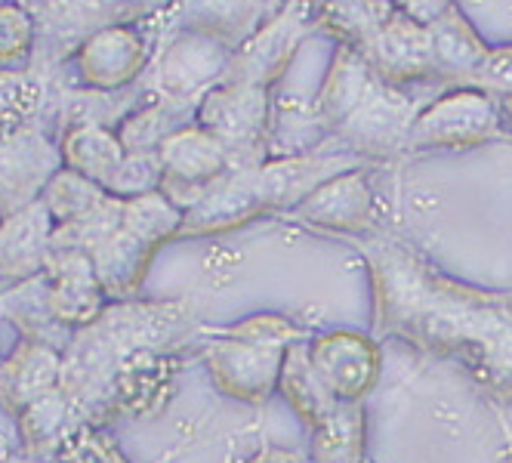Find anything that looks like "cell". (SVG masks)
<instances>
[{"mask_svg": "<svg viewBox=\"0 0 512 463\" xmlns=\"http://www.w3.org/2000/svg\"><path fill=\"white\" fill-rule=\"evenodd\" d=\"M371 269L380 334L469 371L494 402H512V294L482 291L438 272L389 232L358 238Z\"/></svg>", "mask_w": 512, "mask_h": 463, "instance_id": "1", "label": "cell"}, {"mask_svg": "<svg viewBox=\"0 0 512 463\" xmlns=\"http://www.w3.org/2000/svg\"><path fill=\"white\" fill-rule=\"evenodd\" d=\"M198 328V309L173 303H108L93 325L71 334L62 352V393L75 405L84 426L93 423L118 371L145 352L182 349Z\"/></svg>", "mask_w": 512, "mask_h": 463, "instance_id": "2", "label": "cell"}, {"mask_svg": "<svg viewBox=\"0 0 512 463\" xmlns=\"http://www.w3.org/2000/svg\"><path fill=\"white\" fill-rule=\"evenodd\" d=\"M303 340H312V334L297 322L275 312H260L216 328L201 343V359L223 396L263 405L278 389L287 349Z\"/></svg>", "mask_w": 512, "mask_h": 463, "instance_id": "3", "label": "cell"}, {"mask_svg": "<svg viewBox=\"0 0 512 463\" xmlns=\"http://www.w3.org/2000/svg\"><path fill=\"white\" fill-rule=\"evenodd\" d=\"M269 90L250 84H216L198 105V127L216 136L232 167H260L269 149Z\"/></svg>", "mask_w": 512, "mask_h": 463, "instance_id": "4", "label": "cell"}, {"mask_svg": "<svg viewBox=\"0 0 512 463\" xmlns=\"http://www.w3.org/2000/svg\"><path fill=\"white\" fill-rule=\"evenodd\" d=\"M497 136V102L494 96L460 87L432 99L417 115L408 139V152L426 149H466Z\"/></svg>", "mask_w": 512, "mask_h": 463, "instance_id": "5", "label": "cell"}, {"mask_svg": "<svg viewBox=\"0 0 512 463\" xmlns=\"http://www.w3.org/2000/svg\"><path fill=\"white\" fill-rule=\"evenodd\" d=\"M229 44L213 38L207 31H182L179 38L167 44L158 62L155 90L161 99L182 105V109H198L201 99L223 84L229 71Z\"/></svg>", "mask_w": 512, "mask_h": 463, "instance_id": "6", "label": "cell"}, {"mask_svg": "<svg viewBox=\"0 0 512 463\" xmlns=\"http://www.w3.org/2000/svg\"><path fill=\"white\" fill-rule=\"evenodd\" d=\"M158 158L164 167L161 192L182 213L192 210L219 176L232 170V155L226 152V146L198 124H186L170 133L158 149Z\"/></svg>", "mask_w": 512, "mask_h": 463, "instance_id": "7", "label": "cell"}, {"mask_svg": "<svg viewBox=\"0 0 512 463\" xmlns=\"http://www.w3.org/2000/svg\"><path fill=\"white\" fill-rule=\"evenodd\" d=\"M62 167V149L53 146L38 124L0 133V213L4 220L41 201L44 189Z\"/></svg>", "mask_w": 512, "mask_h": 463, "instance_id": "8", "label": "cell"}, {"mask_svg": "<svg viewBox=\"0 0 512 463\" xmlns=\"http://www.w3.org/2000/svg\"><path fill=\"white\" fill-rule=\"evenodd\" d=\"M417 115L420 112L414 109L411 96H405L398 87L380 84L374 96L355 115H349L334 133L340 146L358 158H392L398 152H408V139Z\"/></svg>", "mask_w": 512, "mask_h": 463, "instance_id": "9", "label": "cell"}, {"mask_svg": "<svg viewBox=\"0 0 512 463\" xmlns=\"http://www.w3.org/2000/svg\"><path fill=\"white\" fill-rule=\"evenodd\" d=\"M309 362L318 380L343 402H364L380 380L383 355L361 331H327L309 340Z\"/></svg>", "mask_w": 512, "mask_h": 463, "instance_id": "10", "label": "cell"}, {"mask_svg": "<svg viewBox=\"0 0 512 463\" xmlns=\"http://www.w3.org/2000/svg\"><path fill=\"white\" fill-rule=\"evenodd\" d=\"M358 167L361 158L346 149L343 152L315 149L306 155L266 158L256 167V186H260L266 210H297L318 186Z\"/></svg>", "mask_w": 512, "mask_h": 463, "instance_id": "11", "label": "cell"}, {"mask_svg": "<svg viewBox=\"0 0 512 463\" xmlns=\"http://www.w3.org/2000/svg\"><path fill=\"white\" fill-rule=\"evenodd\" d=\"M306 28H309L306 4H294L290 10H284L266 28L253 31L250 38L235 50L223 81L269 90V84L278 81L287 62L294 59L300 41L306 38Z\"/></svg>", "mask_w": 512, "mask_h": 463, "instance_id": "12", "label": "cell"}, {"mask_svg": "<svg viewBox=\"0 0 512 463\" xmlns=\"http://www.w3.org/2000/svg\"><path fill=\"white\" fill-rule=\"evenodd\" d=\"M47 306L59 325L81 331L93 325L108 309V297L96 278L93 260L84 251H62L53 247L47 257Z\"/></svg>", "mask_w": 512, "mask_h": 463, "instance_id": "13", "label": "cell"}, {"mask_svg": "<svg viewBox=\"0 0 512 463\" xmlns=\"http://www.w3.org/2000/svg\"><path fill=\"white\" fill-rule=\"evenodd\" d=\"M266 204L256 186V167H232L204 192V198L186 210L179 238H204V235H223L241 229L263 217Z\"/></svg>", "mask_w": 512, "mask_h": 463, "instance_id": "14", "label": "cell"}, {"mask_svg": "<svg viewBox=\"0 0 512 463\" xmlns=\"http://www.w3.org/2000/svg\"><path fill=\"white\" fill-rule=\"evenodd\" d=\"M294 217L312 229L340 232V235H371L380 229L377 201L364 180L361 167L340 173L334 180L318 186L297 210Z\"/></svg>", "mask_w": 512, "mask_h": 463, "instance_id": "15", "label": "cell"}, {"mask_svg": "<svg viewBox=\"0 0 512 463\" xmlns=\"http://www.w3.org/2000/svg\"><path fill=\"white\" fill-rule=\"evenodd\" d=\"M62 386V352L56 346L25 340L0 359V411L19 420L31 405L44 402Z\"/></svg>", "mask_w": 512, "mask_h": 463, "instance_id": "16", "label": "cell"}, {"mask_svg": "<svg viewBox=\"0 0 512 463\" xmlns=\"http://www.w3.org/2000/svg\"><path fill=\"white\" fill-rule=\"evenodd\" d=\"M53 217L44 201L0 223V291L41 278L53 251Z\"/></svg>", "mask_w": 512, "mask_h": 463, "instance_id": "17", "label": "cell"}, {"mask_svg": "<svg viewBox=\"0 0 512 463\" xmlns=\"http://www.w3.org/2000/svg\"><path fill=\"white\" fill-rule=\"evenodd\" d=\"M371 59L377 78L389 87L414 84L438 75L435 59H432V41L429 28L414 22L408 13H395L386 28L374 38V44L364 50Z\"/></svg>", "mask_w": 512, "mask_h": 463, "instance_id": "18", "label": "cell"}, {"mask_svg": "<svg viewBox=\"0 0 512 463\" xmlns=\"http://www.w3.org/2000/svg\"><path fill=\"white\" fill-rule=\"evenodd\" d=\"M145 68V41L121 25L93 31L78 53V71L90 90L115 93L139 78Z\"/></svg>", "mask_w": 512, "mask_h": 463, "instance_id": "19", "label": "cell"}, {"mask_svg": "<svg viewBox=\"0 0 512 463\" xmlns=\"http://www.w3.org/2000/svg\"><path fill=\"white\" fill-rule=\"evenodd\" d=\"M380 84L383 81L377 78L371 59L361 50L343 44L337 50L331 71H327L324 84H321V93L315 96L318 115L327 124V130H337L349 115H355L361 105L374 96V90Z\"/></svg>", "mask_w": 512, "mask_h": 463, "instance_id": "20", "label": "cell"}, {"mask_svg": "<svg viewBox=\"0 0 512 463\" xmlns=\"http://www.w3.org/2000/svg\"><path fill=\"white\" fill-rule=\"evenodd\" d=\"M158 254V247L145 244L142 238L130 235L127 229H118L112 238H105L90 254L96 278L108 303H130L136 300L139 288L145 284L149 266Z\"/></svg>", "mask_w": 512, "mask_h": 463, "instance_id": "21", "label": "cell"}, {"mask_svg": "<svg viewBox=\"0 0 512 463\" xmlns=\"http://www.w3.org/2000/svg\"><path fill=\"white\" fill-rule=\"evenodd\" d=\"M81 426L84 423H81L75 405H71V399L62 393V389H56L53 396H47L38 405H31L16 420V433H19V445L25 454H31L41 463H53Z\"/></svg>", "mask_w": 512, "mask_h": 463, "instance_id": "22", "label": "cell"}, {"mask_svg": "<svg viewBox=\"0 0 512 463\" xmlns=\"http://www.w3.org/2000/svg\"><path fill=\"white\" fill-rule=\"evenodd\" d=\"M312 433V463H368V411L364 402H337Z\"/></svg>", "mask_w": 512, "mask_h": 463, "instance_id": "23", "label": "cell"}, {"mask_svg": "<svg viewBox=\"0 0 512 463\" xmlns=\"http://www.w3.org/2000/svg\"><path fill=\"white\" fill-rule=\"evenodd\" d=\"M0 318L10 322L19 331V337L56 346L59 352H65L71 334H75L53 318V312L47 306V278L44 275L31 278L25 284H16V288L0 291Z\"/></svg>", "mask_w": 512, "mask_h": 463, "instance_id": "24", "label": "cell"}, {"mask_svg": "<svg viewBox=\"0 0 512 463\" xmlns=\"http://www.w3.org/2000/svg\"><path fill=\"white\" fill-rule=\"evenodd\" d=\"M62 161L68 170H75L96 186L108 189V183L115 180L118 167L127 158V149L118 136V130L102 127V124H84V127H71L62 136Z\"/></svg>", "mask_w": 512, "mask_h": 463, "instance_id": "25", "label": "cell"}, {"mask_svg": "<svg viewBox=\"0 0 512 463\" xmlns=\"http://www.w3.org/2000/svg\"><path fill=\"white\" fill-rule=\"evenodd\" d=\"M429 41H432V59L438 75L463 78V81H469L491 53L479 34L472 31V25L454 10H448L442 19H435L429 25Z\"/></svg>", "mask_w": 512, "mask_h": 463, "instance_id": "26", "label": "cell"}, {"mask_svg": "<svg viewBox=\"0 0 512 463\" xmlns=\"http://www.w3.org/2000/svg\"><path fill=\"white\" fill-rule=\"evenodd\" d=\"M395 16L392 0H324L321 19L331 25L343 44L355 50H368L377 34L386 28V22Z\"/></svg>", "mask_w": 512, "mask_h": 463, "instance_id": "27", "label": "cell"}, {"mask_svg": "<svg viewBox=\"0 0 512 463\" xmlns=\"http://www.w3.org/2000/svg\"><path fill=\"white\" fill-rule=\"evenodd\" d=\"M182 213L161 189L149 192V195H139V198H127L124 201V220L121 229H127L130 235L142 238L145 244L161 247L173 238H179L182 232Z\"/></svg>", "mask_w": 512, "mask_h": 463, "instance_id": "28", "label": "cell"}, {"mask_svg": "<svg viewBox=\"0 0 512 463\" xmlns=\"http://www.w3.org/2000/svg\"><path fill=\"white\" fill-rule=\"evenodd\" d=\"M182 13L195 31H207L219 41L250 38L256 19V0H182Z\"/></svg>", "mask_w": 512, "mask_h": 463, "instance_id": "29", "label": "cell"}, {"mask_svg": "<svg viewBox=\"0 0 512 463\" xmlns=\"http://www.w3.org/2000/svg\"><path fill=\"white\" fill-rule=\"evenodd\" d=\"M186 112L182 105H173L161 96H155L145 109H133L121 124L118 136L124 142V149L130 155H145L158 152L164 146V139L179 130V115Z\"/></svg>", "mask_w": 512, "mask_h": 463, "instance_id": "30", "label": "cell"}, {"mask_svg": "<svg viewBox=\"0 0 512 463\" xmlns=\"http://www.w3.org/2000/svg\"><path fill=\"white\" fill-rule=\"evenodd\" d=\"M105 198H108V192L102 186H96L93 180H87V176L68 170V167H62L53 176L50 186L41 195V201L47 204L50 217H53V226H65V223H75V220L87 217V213L96 210Z\"/></svg>", "mask_w": 512, "mask_h": 463, "instance_id": "31", "label": "cell"}, {"mask_svg": "<svg viewBox=\"0 0 512 463\" xmlns=\"http://www.w3.org/2000/svg\"><path fill=\"white\" fill-rule=\"evenodd\" d=\"M121 220H124V201L108 195L96 210L87 213V217H81L75 223H65V226H56L53 229V247L93 254L105 238H112L121 229Z\"/></svg>", "mask_w": 512, "mask_h": 463, "instance_id": "32", "label": "cell"}, {"mask_svg": "<svg viewBox=\"0 0 512 463\" xmlns=\"http://www.w3.org/2000/svg\"><path fill=\"white\" fill-rule=\"evenodd\" d=\"M44 102V84L31 71H0V133L34 124Z\"/></svg>", "mask_w": 512, "mask_h": 463, "instance_id": "33", "label": "cell"}, {"mask_svg": "<svg viewBox=\"0 0 512 463\" xmlns=\"http://www.w3.org/2000/svg\"><path fill=\"white\" fill-rule=\"evenodd\" d=\"M161 180H164V167H161L158 152H145V155H130L127 152L124 164L118 167L115 180L108 183L105 192L121 198V201H127V198H139V195L158 192Z\"/></svg>", "mask_w": 512, "mask_h": 463, "instance_id": "34", "label": "cell"}, {"mask_svg": "<svg viewBox=\"0 0 512 463\" xmlns=\"http://www.w3.org/2000/svg\"><path fill=\"white\" fill-rule=\"evenodd\" d=\"M34 47V19L19 4H0V65L25 62Z\"/></svg>", "mask_w": 512, "mask_h": 463, "instance_id": "35", "label": "cell"}, {"mask_svg": "<svg viewBox=\"0 0 512 463\" xmlns=\"http://www.w3.org/2000/svg\"><path fill=\"white\" fill-rule=\"evenodd\" d=\"M53 463H127V460L102 433H96L93 426H81Z\"/></svg>", "mask_w": 512, "mask_h": 463, "instance_id": "36", "label": "cell"}, {"mask_svg": "<svg viewBox=\"0 0 512 463\" xmlns=\"http://www.w3.org/2000/svg\"><path fill=\"white\" fill-rule=\"evenodd\" d=\"M469 87L482 90L488 96H512V47L491 50L488 59L479 65V71L469 78Z\"/></svg>", "mask_w": 512, "mask_h": 463, "instance_id": "37", "label": "cell"}, {"mask_svg": "<svg viewBox=\"0 0 512 463\" xmlns=\"http://www.w3.org/2000/svg\"><path fill=\"white\" fill-rule=\"evenodd\" d=\"M451 10V0H401V13H408L420 25H432Z\"/></svg>", "mask_w": 512, "mask_h": 463, "instance_id": "38", "label": "cell"}, {"mask_svg": "<svg viewBox=\"0 0 512 463\" xmlns=\"http://www.w3.org/2000/svg\"><path fill=\"white\" fill-rule=\"evenodd\" d=\"M250 463H312L309 454H300V451H284V448H269L263 454H256Z\"/></svg>", "mask_w": 512, "mask_h": 463, "instance_id": "39", "label": "cell"}, {"mask_svg": "<svg viewBox=\"0 0 512 463\" xmlns=\"http://www.w3.org/2000/svg\"><path fill=\"white\" fill-rule=\"evenodd\" d=\"M0 463H41V460H34L31 454L22 451V445H16L13 451H0Z\"/></svg>", "mask_w": 512, "mask_h": 463, "instance_id": "40", "label": "cell"}, {"mask_svg": "<svg viewBox=\"0 0 512 463\" xmlns=\"http://www.w3.org/2000/svg\"><path fill=\"white\" fill-rule=\"evenodd\" d=\"M500 423H503V436H506V448H509V463H512V430H509V423L500 417Z\"/></svg>", "mask_w": 512, "mask_h": 463, "instance_id": "41", "label": "cell"}, {"mask_svg": "<svg viewBox=\"0 0 512 463\" xmlns=\"http://www.w3.org/2000/svg\"><path fill=\"white\" fill-rule=\"evenodd\" d=\"M503 109H506V115H509V118H512V96H509V99H506V102H503Z\"/></svg>", "mask_w": 512, "mask_h": 463, "instance_id": "42", "label": "cell"}, {"mask_svg": "<svg viewBox=\"0 0 512 463\" xmlns=\"http://www.w3.org/2000/svg\"><path fill=\"white\" fill-rule=\"evenodd\" d=\"M0 223H4V213H0Z\"/></svg>", "mask_w": 512, "mask_h": 463, "instance_id": "43", "label": "cell"}]
</instances>
